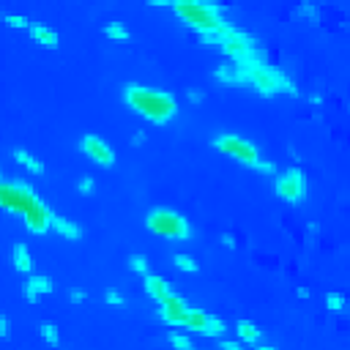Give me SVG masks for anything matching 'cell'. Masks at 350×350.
Segmentation results:
<instances>
[{
	"label": "cell",
	"instance_id": "13",
	"mask_svg": "<svg viewBox=\"0 0 350 350\" xmlns=\"http://www.w3.org/2000/svg\"><path fill=\"white\" fill-rule=\"evenodd\" d=\"M238 334L244 336V339H249V342H254V339L260 336V331L254 329V326H252L249 320H241V323H238Z\"/></svg>",
	"mask_w": 350,
	"mask_h": 350
},
{
	"label": "cell",
	"instance_id": "18",
	"mask_svg": "<svg viewBox=\"0 0 350 350\" xmlns=\"http://www.w3.org/2000/svg\"><path fill=\"white\" fill-rule=\"evenodd\" d=\"M222 331H225V323L222 320H208V326H206V334H222Z\"/></svg>",
	"mask_w": 350,
	"mask_h": 350
},
{
	"label": "cell",
	"instance_id": "1",
	"mask_svg": "<svg viewBox=\"0 0 350 350\" xmlns=\"http://www.w3.org/2000/svg\"><path fill=\"white\" fill-rule=\"evenodd\" d=\"M126 99H129V104H134L145 118H153V121H167V118L175 112V102H172L167 93H162V90H151V88L134 85V88H129Z\"/></svg>",
	"mask_w": 350,
	"mask_h": 350
},
{
	"label": "cell",
	"instance_id": "14",
	"mask_svg": "<svg viewBox=\"0 0 350 350\" xmlns=\"http://www.w3.org/2000/svg\"><path fill=\"white\" fill-rule=\"evenodd\" d=\"M17 162H22V165H28L30 170H33V172H39V170H41V165H39L36 159H30V156H28V153H25V151H17Z\"/></svg>",
	"mask_w": 350,
	"mask_h": 350
},
{
	"label": "cell",
	"instance_id": "10",
	"mask_svg": "<svg viewBox=\"0 0 350 350\" xmlns=\"http://www.w3.org/2000/svg\"><path fill=\"white\" fill-rule=\"evenodd\" d=\"M52 225H55L58 233L69 235V238H80V227L71 225V222H66V219H61V216H52Z\"/></svg>",
	"mask_w": 350,
	"mask_h": 350
},
{
	"label": "cell",
	"instance_id": "24",
	"mask_svg": "<svg viewBox=\"0 0 350 350\" xmlns=\"http://www.w3.org/2000/svg\"><path fill=\"white\" fill-rule=\"evenodd\" d=\"M131 263H134L137 271H145V260H143V257H131Z\"/></svg>",
	"mask_w": 350,
	"mask_h": 350
},
{
	"label": "cell",
	"instance_id": "5",
	"mask_svg": "<svg viewBox=\"0 0 350 350\" xmlns=\"http://www.w3.org/2000/svg\"><path fill=\"white\" fill-rule=\"evenodd\" d=\"M162 304H165V307H162V312H165L167 320H170V323H178V326H186V317H189V312H192V309L186 307L181 298H175V295L170 293Z\"/></svg>",
	"mask_w": 350,
	"mask_h": 350
},
{
	"label": "cell",
	"instance_id": "20",
	"mask_svg": "<svg viewBox=\"0 0 350 350\" xmlns=\"http://www.w3.org/2000/svg\"><path fill=\"white\" fill-rule=\"evenodd\" d=\"M41 334L47 336L52 345H58V331H55V326H49V323H47V326H41Z\"/></svg>",
	"mask_w": 350,
	"mask_h": 350
},
{
	"label": "cell",
	"instance_id": "2",
	"mask_svg": "<svg viewBox=\"0 0 350 350\" xmlns=\"http://www.w3.org/2000/svg\"><path fill=\"white\" fill-rule=\"evenodd\" d=\"M175 8H178L192 25H200L208 36L211 33H225L227 30V25L216 17V11H213L211 6H206V3H178Z\"/></svg>",
	"mask_w": 350,
	"mask_h": 350
},
{
	"label": "cell",
	"instance_id": "7",
	"mask_svg": "<svg viewBox=\"0 0 350 350\" xmlns=\"http://www.w3.org/2000/svg\"><path fill=\"white\" fill-rule=\"evenodd\" d=\"M82 148H85V151H88L93 159H96L99 165H112V151H110V148H107V145H104L99 137L88 134V137L82 140Z\"/></svg>",
	"mask_w": 350,
	"mask_h": 350
},
{
	"label": "cell",
	"instance_id": "16",
	"mask_svg": "<svg viewBox=\"0 0 350 350\" xmlns=\"http://www.w3.org/2000/svg\"><path fill=\"white\" fill-rule=\"evenodd\" d=\"M175 263H178L184 271H197V263H194L192 257H186V254H175Z\"/></svg>",
	"mask_w": 350,
	"mask_h": 350
},
{
	"label": "cell",
	"instance_id": "25",
	"mask_svg": "<svg viewBox=\"0 0 350 350\" xmlns=\"http://www.w3.org/2000/svg\"><path fill=\"white\" fill-rule=\"evenodd\" d=\"M222 350H241L235 342H222Z\"/></svg>",
	"mask_w": 350,
	"mask_h": 350
},
{
	"label": "cell",
	"instance_id": "22",
	"mask_svg": "<svg viewBox=\"0 0 350 350\" xmlns=\"http://www.w3.org/2000/svg\"><path fill=\"white\" fill-rule=\"evenodd\" d=\"M6 20H8V25H25V22H28L25 17H14V14H8Z\"/></svg>",
	"mask_w": 350,
	"mask_h": 350
},
{
	"label": "cell",
	"instance_id": "19",
	"mask_svg": "<svg viewBox=\"0 0 350 350\" xmlns=\"http://www.w3.org/2000/svg\"><path fill=\"white\" fill-rule=\"evenodd\" d=\"M326 304H329L331 309H342V307H345V298H342V295H334V293H331V295H326Z\"/></svg>",
	"mask_w": 350,
	"mask_h": 350
},
{
	"label": "cell",
	"instance_id": "23",
	"mask_svg": "<svg viewBox=\"0 0 350 350\" xmlns=\"http://www.w3.org/2000/svg\"><path fill=\"white\" fill-rule=\"evenodd\" d=\"M80 189H82V192H90V189H93V181H90V178L80 181Z\"/></svg>",
	"mask_w": 350,
	"mask_h": 350
},
{
	"label": "cell",
	"instance_id": "26",
	"mask_svg": "<svg viewBox=\"0 0 350 350\" xmlns=\"http://www.w3.org/2000/svg\"><path fill=\"white\" fill-rule=\"evenodd\" d=\"M260 350H274V348H260Z\"/></svg>",
	"mask_w": 350,
	"mask_h": 350
},
{
	"label": "cell",
	"instance_id": "8",
	"mask_svg": "<svg viewBox=\"0 0 350 350\" xmlns=\"http://www.w3.org/2000/svg\"><path fill=\"white\" fill-rule=\"evenodd\" d=\"M49 290H52V285H49L47 276H33V279L28 282V298L30 301H36L39 293H49Z\"/></svg>",
	"mask_w": 350,
	"mask_h": 350
},
{
	"label": "cell",
	"instance_id": "6",
	"mask_svg": "<svg viewBox=\"0 0 350 350\" xmlns=\"http://www.w3.org/2000/svg\"><path fill=\"white\" fill-rule=\"evenodd\" d=\"M276 189H279L282 197L298 200V194H301V172H298V170L285 172V175L279 178V184H276Z\"/></svg>",
	"mask_w": 350,
	"mask_h": 350
},
{
	"label": "cell",
	"instance_id": "4",
	"mask_svg": "<svg viewBox=\"0 0 350 350\" xmlns=\"http://www.w3.org/2000/svg\"><path fill=\"white\" fill-rule=\"evenodd\" d=\"M216 145H219L222 151H227L230 156L241 159V162H247V165H260V159H257V151H254L249 143H244L241 137H233V134H227V137L216 140Z\"/></svg>",
	"mask_w": 350,
	"mask_h": 350
},
{
	"label": "cell",
	"instance_id": "17",
	"mask_svg": "<svg viewBox=\"0 0 350 350\" xmlns=\"http://www.w3.org/2000/svg\"><path fill=\"white\" fill-rule=\"evenodd\" d=\"M107 33L115 36V39H126L129 36V30L124 28V25H118V22H110V28H107Z\"/></svg>",
	"mask_w": 350,
	"mask_h": 350
},
{
	"label": "cell",
	"instance_id": "9",
	"mask_svg": "<svg viewBox=\"0 0 350 350\" xmlns=\"http://www.w3.org/2000/svg\"><path fill=\"white\" fill-rule=\"evenodd\" d=\"M148 293L151 295H156L159 301H165L167 295H170V290H167V285H165V279H159V276H148Z\"/></svg>",
	"mask_w": 350,
	"mask_h": 350
},
{
	"label": "cell",
	"instance_id": "12",
	"mask_svg": "<svg viewBox=\"0 0 350 350\" xmlns=\"http://www.w3.org/2000/svg\"><path fill=\"white\" fill-rule=\"evenodd\" d=\"M33 36L39 39V41H47V47H55V44H58V36L52 33L49 28H44V25H36V28H33Z\"/></svg>",
	"mask_w": 350,
	"mask_h": 350
},
{
	"label": "cell",
	"instance_id": "15",
	"mask_svg": "<svg viewBox=\"0 0 350 350\" xmlns=\"http://www.w3.org/2000/svg\"><path fill=\"white\" fill-rule=\"evenodd\" d=\"M170 342L175 345V348H178V350H192V342H189V339H186V336L175 334V331H172V334H170Z\"/></svg>",
	"mask_w": 350,
	"mask_h": 350
},
{
	"label": "cell",
	"instance_id": "3",
	"mask_svg": "<svg viewBox=\"0 0 350 350\" xmlns=\"http://www.w3.org/2000/svg\"><path fill=\"white\" fill-rule=\"evenodd\" d=\"M148 227L156 230V233H162V235H178V238H184V235L189 233L178 213L165 211V208H162V211H153L151 216H148Z\"/></svg>",
	"mask_w": 350,
	"mask_h": 350
},
{
	"label": "cell",
	"instance_id": "11",
	"mask_svg": "<svg viewBox=\"0 0 350 350\" xmlns=\"http://www.w3.org/2000/svg\"><path fill=\"white\" fill-rule=\"evenodd\" d=\"M14 266L20 268V271H30V257H28V249L22 247V244H17V247H14Z\"/></svg>",
	"mask_w": 350,
	"mask_h": 350
},
{
	"label": "cell",
	"instance_id": "21",
	"mask_svg": "<svg viewBox=\"0 0 350 350\" xmlns=\"http://www.w3.org/2000/svg\"><path fill=\"white\" fill-rule=\"evenodd\" d=\"M107 301H112V304H118V307H121V304H124V298H121L115 290H110V293H107Z\"/></svg>",
	"mask_w": 350,
	"mask_h": 350
}]
</instances>
